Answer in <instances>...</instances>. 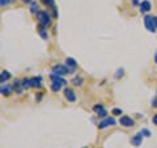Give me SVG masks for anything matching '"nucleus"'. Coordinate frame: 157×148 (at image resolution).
Masks as SVG:
<instances>
[{"instance_id": "c756f323", "label": "nucleus", "mask_w": 157, "mask_h": 148, "mask_svg": "<svg viewBox=\"0 0 157 148\" xmlns=\"http://www.w3.org/2000/svg\"><path fill=\"white\" fill-rule=\"evenodd\" d=\"M132 4H134V6H137V4H139V2H137V0H132Z\"/></svg>"}, {"instance_id": "9d476101", "label": "nucleus", "mask_w": 157, "mask_h": 148, "mask_svg": "<svg viewBox=\"0 0 157 148\" xmlns=\"http://www.w3.org/2000/svg\"><path fill=\"white\" fill-rule=\"evenodd\" d=\"M2 95L3 96H9L12 93V91H13V87H11V85H8V84H2Z\"/></svg>"}, {"instance_id": "bb28decb", "label": "nucleus", "mask_w": 157, "mask_h": 148, "mask_svg": "<svg viewBox=\"0 0 157 148\" xmlns=\"http://www.w3.org/2000/svg\"><path fill=\"white\" fill-rule=\"evenodd\" d=\"M152 105L155 107H157V98H153V100H152Z\"/></svg>"}, {"instance_id": "a211bd4d", "label": "nucleus", "mask_w": 157, "mask_h": 148, "mask_svg": "<svg viewBox=\"0 0 157 148\" xmlns=\"http://www.w3.org/2000/svg\"><path fill=\"white\" fill-rule=\"evenodd\" d=\"M30 11L37 14V12H38V4H37V2H32L30 3Z\"/></svg>"}, {"instance_id": "9b49d317", "label": "nucleus", "mask_w": 157, "mask_h": 148, "mask_svg": "<svg viewBox=\"0 0 157 148\" xmlns=\"http://www.w3.org/2000/svg\"><path fill=\"white\" fill-rule=\"evenodd\" d=\"M141 142H143V135H141L140 132H139V134H136V135L131 139V144L135 146V147H137V146L141 144Z\"/></svg>"}, {"instance_id": "423d86ee", "label": "nucleus", "mask_w": 157, "mask_h": 148, "mask_svg": "<svg viewBox=\"0 0 157 148\" xmlns=\"http://www.w3.org/2000/svg\"><path fill=\"white\" fill-rule=\"evenodd\" d=\"M114 125H115V119H114V118H105L102 122L98 123V127H100V129H106V127L114 126Z\"/></svg>"}, {"instance_id": "dca6fc26", "label": "nucleus", "mask_w": 157, "mask_h": 148, "mask_svg": "<svg viewBox=\"0 0 157 148\" xmlns=\"http://www.w3.org/2000/svg\"><path fill=\"white\" fill-rule=\"evenodd\" d=\"M72 84H73V85H76V87L81 85V84H82V77H80V76H75V77L72 79Z\"/></svg>"}, {"instance_id": "20e7f679", "label": "nucleus", "mask_w": 157, "mask_h": 148, "mask_svg": "<svg viewBox=\"0 0 157 148\" xmlns=\"http://www.w3.org/2000/svg\"><path fill=\"white\" fill-rule=\"evenodd\" d=\"M119 123H121V126H123V127H132V126L135 125V121L132 119L131 117L123 115V117H121Z\"/></svg>"}, {"instance_id": "1a4fd4ad", "label": "nucleus", "mask_w": 157, "mask_h": 148, "mask_svg": "<svg viewBox=\"0 0 157 148\" xmlns=\"http://www.w3.org/2000/svg\"><path fill=\"white\" fill-rule=\"evenodd\" d=\"M148 11H151V3L148 0H143L140 3V12L141 13H147Z\"/></svg>"}, {"instance_id": "39448f33", "label": "nucleus", "mask_w": 157, "mask_h": 148, "mask_svg": "<svg viewBox=\"0 0 157 148\" xmlns=\"http://www.w3.org/2000/svg\"><path fill=\"white\" fill-rule=\"evenodd\" d=\"M64 97H66V100L68 102H75L76 101V95L71 88H66L64 89Z\"/></svg>"}, {"instance_id": "4be33fe9", "label": "nucleus", "mask_w": 157, "mask_h": 148, "mask_svg": "<svg viewBox=\"0 0 157 148\" xmlns=\"http://www.w3.org/2000/svg\"><path fill=\"white\" fill-rule=\"evenodd\" d=\"M123 68H119V70H118L117 71V73H115V79H119V77H122V76H123Z\"/></svg>"}, {"instance_id": "2eb2a0df", "label": "nucleus", "mask_w": 157, "mask_h": 148, "mask_svg": "<svg viewBox=\"0 0 157 148\" xmlns=\"http://www.w3.org/2000/svg\"><path fill=\"white\" fill-rule=\"evenodd\" d=\"M51 80H55V81H59V83H62L63 84V85H66V84H67V81L64 80V79H63L62 76H58V75H54V73H51Z\"/></svg>"}, {"instance_id": "cd10ccee", "label": "nucleus", "mask_w": 157, "mask_h": 148, "mask_svg": "<svg viewBox=\"0 0 157 148\" xmlns=\"http://www.w3.org/2000/svg\"><path fill=\"white\" fill-rule=\"evenodd\" d=\"M22 3H25V4H30L32 3V0H21Z\"/></svg>"}, {"instance_id": "b1692460", "label": "nucleus", "mask_w": 157, "mask_h": 148, "mask_svg": "<svg viewBox=\"0 0 157 148\" xmlns=\"http://www.w3.org/2000/svg\"><path fill=\"white\" fill-rule=\"evenodd\" d=\"M122 109H113V115H121Z\"/></svg>"}, {"instance_id": "f257e3e1", "label": "nucleus", "mask_w": 157, "mask_h": 148, "mask_svg": "<svg viewBox=\"0 0 157 148\" xmlns=\"http://www.w3.org/2000/svg\"><path fill=\"white\" fill-rule=\"evenodd\" d=\"M37 18L39 21V26H48L51 24V17L47 11H38L37 12Z\"/></svg>"}, {"instance_id": "7c9ffc66", "label": "nucleus", "mask_w": 157, "mask_h": 148, "mask_svg": "<svg viewBox=\"0 0 157 148\" xmlns=\"http://www.w3.org/2000/svg\"><path fill=\"white\" fill-rule=\"evenodd\" d=\"M155 62H156V64H157V53H156V55H155Z\"/></svg>"}, {"instance_id": "0eeeda50", "label": "nucleus", "mask_w": 157, "mask_h": 148, "mask_svg": "<svg viewBox=\"0 0 157 148\" xmlns=\"http://www.w3.org/2000/svg\"><path fill=\"white\" fill-rule=\"evenodd\" d=\"M93 110L96 111V114L98 115V117H102V118H105L106 115H107V111H106V109L102 105H94V107H93Z\"/></svg>"}, {"instance_id": "412c9836", "label": "nucleus", "mask_w": 157, "mask_h": 148, "mask_svg": "<svg viewBox=\"0 0 157 148\" xmlns=\"http://www.w3.org/2000/svg\"><path fill=\"white\" fill-rule=\"evenodd\" d=\"M39 36H41L43 39H47V33H46L45 29H43V26H39Z\"/></svg>"}, {"instance_id": "f3484780", "label": "nucleus", "mask_w": 157, "mask_h": 148, "mask_svg": "<svg viewBox=\"0 0 157 148\" xmlns=\"http://www.w3.org/2000/svg\"><path fill=\"white\" fill-rule=\"evenodd\" d=\"M13 89H16L18 93H21V91H22V83H20V81H14Z\"/></svg>"}, {"instance_id": "a878e982", "label": "nucleus", "mask_w": 157, "mask_h": 148, "mask_svg": "<svg viewBox=\"0 0 157 148\" xmlns=\"http://www.w3.org/2000/svg\"><path fill=\"white\" fill-rule=\"evenodd\" d=\"M152 122H153L155 125L157 126V114H155V115H153V118H152Z\"/></svg>"}, {"instance_id": "4468645a", "label": "nucleus", "mask_w": 157, "mask_h": 148, "mask_svg": "<svg viewBox=\"0 0 157 148\" xmlns=\"http://www.w3.org/2000/svg\"><path fill=\"white\" fill-rule=\"evenodd\" d=\"M9 77H11V73H9L8 71H3L2 75H0V83L4 84L7 80H9Z\"/></svg>"}, {"instance_id": "c85d7f7f", "label": "nucleus", "mask_w": 157, "mask_h": 148, "mask_svg": "<svg viewBox=\"0 0 157 148\" xmlns=\"http://www.w3.org/2000/svg\"><path fill=\"white\" fill-rule=\"evenodd\" d=\"M153 21H155V25H156V29H157V16H153Z\"/></svg>"}, {"instance_id": "393cba45", "label": "nucleus", "mask_w": 157, "mask_h": 148, "mask_svg": "<svg viewBox=\"0 0 157 148\" xmlns=\"http://www.w3.org/2000/svg\"><path fill=\"white\" fill-rule=\"evenodd\" d=\"M9 3H11V0H0V6H2V7L8 6Z\"/></svg>"}, {"instance_id": "7ed1b4c3", "label": "nucleus", "mask_w": 157, "mask_h": 148, "mask_svg": "<svg viewBox=\"0 0 157 148\" xmlns=\"http://www.w3.org/2000/svg\"><path fill=\"white\" fill-rule=\"evenodd\" d=\"M144 25L147 28V30L151 32V33H155L156 32V25H155V21H153V17L147 14L144 17Z\"/></svg>"}, {"instance_id": "aec40b11", "label": "nucleus", "mask_w": 157, "mask_h": 148, "mask_svg": "<svg viewBox=\"0 0 157 148\" xmlns=\"http://www.w3.org/2000/svg\"><path fill=\"white\" fill-rule=\"evenodd\" d=\"M30 87H32L30 79H24L22 80V88H30Z\"/></svg>"}, {"instance_id": "5701e85b", "label": "nucleus", "mask_w": 157, "mask_h": 148, "mask_svg": "<svg viewBox=\"0 0 157 148\" xmlns=\"http://www.w3.org/2000/svg\"><path fill=\"white\" fill-rule=\"evenodd\" d=\"M140 134L143 135V136H147V138L151 136V132H149L148 130H147V129H143V130H141V131H140Z\"/></svg>"}, {"instance_id": "6ab92c4d", "label": "nucleus", "mask_w": 157, "mask_h": 148, "mask_svg": "<svg viewBox=\"0 0 157 148\" xmlns=\"http://www.w3.org/2000/svg\"><path fill=\"white\" fill-rule=\"evenodd\" d=\"M42 3L46 4V6L50 8H55V2H54V0H42Z\"/></svg>"}, {"instance_id": "f8f14e48", "label": "nucleus", "mask_w": 157, "mask_h": 148, "mask_svg": "<svg viewBox=\"0 0 157 148\" xmlns=\"http://www.w3.org/2000/svg\"><path fill=\"white\" fill-rule=\"evenodd\" d=\"M30 81H32V87H33V88H39V87L42 85V77H41V76L32 77Z\"/></svg>"}, {"instance_id": "ddd939ff", "label": "nucleus", "mask_w": 157, "mask_h": 148, "mask_svg": "<svg viewBox=\"0 0 157 148\" xmlns=\"http://www.w3.org/2000/svg\"><path fill=\"white\" fill-rule=\"evenodd\" d=\"M62 87H63V84H62V83L52 80V84H51V91H52V92H59Z\"/></svg>"}, {"instance_id": "6e6552de", "label": "nucleus", "mask_w": 157, "mask_h": 148, "mask_svg": "<svg viewBox=\"0 0 157 148\" xmlns=\"http://www.w3.org/2000/svg\"><path fill=\"white\" fill-rule=\"evenodd\" d=\"M66 66L68 67L70 72H73L76 70V67H77V63H76V60L73 58H67L66 59Z\"/></svg>"}, {"instance_id": "f03ea898", "label": "nucleus", "mask_w": 157, "mask_h": 148, "mask_svg": "<svg viewBox=\"0 0 157 148\" xmlns=\"http://www.w3.org/2000/svg\"><path fill=\"white\" fill-rule=\"evenodd\" d=\"M52 73L58 76H64L67 73H70V70H68L67 66H62V64H55L52 67Z\"/></svg>"}]
</instances>
